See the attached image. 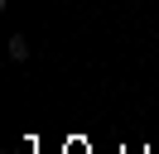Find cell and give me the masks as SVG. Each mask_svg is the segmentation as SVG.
I'll return each mask as SVG.
<instances>
[{"mask_svg":"<svg viewBox=\"0 0 159 154\" xmlns=\"http://www.w3.org/2000/svg\"><path fill=\"white\" fill-rule=\"evenodd\" d=\"M10 58L15 63H29V38L24 34H10Z\"/></svg>","mask_w":159,"mask_h":154,"instance_id":"1","label":"cell"}]
</instances>
